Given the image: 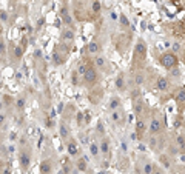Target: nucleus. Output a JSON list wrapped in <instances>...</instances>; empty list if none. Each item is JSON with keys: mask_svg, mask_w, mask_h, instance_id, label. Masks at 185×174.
<instances>
[{"mask_svg": "<svg viewBox=\"0 0 185 174\" xmlns=\"http://www.w3.org/2000/svg\"><path fill=\"white\" fill-rule=\"evenodd\" d=\"M82 80H83V83L88 85V86L96 85L97 82H99V73H97V69L94 66H88L85 74L82 75Z\"/></svg>", "mask_w": 185, "mask_h": 174, "instance_id": "nucleus-3", "label": "nucleus"}, {"mask_svg": "<svg viewBox=\"0 0 185 174\" xmlns=\"http://www.w3.org/2000/svg\"><path fill=\"white\" fill-rule=\"evenodd\" d=\"M5 54H6V43H5V40L0 37V59H2Z\"/></svg>", "mask_w": 185, "mask_h": 174, "instance_id": "nucleus-33", "label": "nucleus"}, {"mask_svg": "<svg viewBox=\"0 0 185 174\" xmlns=\"http://www.w3.org/2000/svg\"><path fill=\"white\" fill-rule=\"evenodd\" d=\"M146 57V45L144 40H137L134 46V62H140L142 63Z\"/></svg>", "mask_w": 185, "mask_h": 174, "instance_id": "nucleus-5", "label": "nucleus"}, {"mask_svg": "<svg viewBox=\"0 0 185 174\" xmlns=\"http://www.w3.org/2000/svg\"><path fill=\"white\" fill-rule=\"evenodd\" d=\"M8 20H9V14L5 9H0V22L2 23H8Z\"/></svg>", "mask_w": 185, "mask_h": 174, "instance_id": "nucleus-32", "label": "nucleus"}, {"mask_svg": "<svg viewBox=\"0 0 185 174\" xmlns=\"http://www.w3.org/2000/svg\"><path fill=\"white\" fill-rule=\"evenodd\" d=\"M159 160H160V164L164 168H167V170H171V166H173V162H171V157L168 156V154H160L159 156Z\"/></svg>", "mask_w": 185, "mask_h": 174, "instance_id": "nucleus-22", "label": "nucleus"}, {"mask_svg": "<svg viewBox=\"0 0 185 174\" xmlns=\"http://www.w3.org/2000/svg\"><path fill=\"white\" fill-rule=\"evenodd\" d=\"M40 171H42V174H51V171H53V164H51L50 159L42 160V164H40Z\"/></svg>", "mask_w": 185, "mask_h": 174, "instance_id": "nucleus-21", "label": "nucleus"}, {"mask_svg": "<svg viewBox=\"0 0 185 174\" xmlns=\"http://www.w3.org/2000/svg\"><path fill=\"white\" fill-rule=\"evenodd\" d=\"M3 106L5 108H9V106H14V97L9 96V94H5L3 96Z\"/></svg>", "mask_w": 185, "mask_h": 174, "instance_id": "nucleus-26", "label": "nucleus"}, {"mask_svg": "<svg viewBox=\"0 0 185 174\" xmlns=\"http://www.w3.org/2000/svg\"><path fill=\"white\" fill-rule=\"evenodd\" d=\"M153 166H154L153 162L148 160V159H145L144 164H142V174H151V171H153Z\"/></svg>", "mask_w": 185, "mask_h": 174, "instance_id": "nucleus-23", "label": "nucleus"}, {"mask_svg": "<svg viewBox=\"0 0 185 174\" xmlns=\"http://www.w3.org/2000/svg\"><path fill=\"white\" fill-rule=\"evenodd\" d=\"M59 133H60V137H62L63 142H67V140L71 137V136H69V126L67 125L65 120H62L60 125H59Z\"/></svg>", "mask_w": 185, "mask_h": 174, "instance_id": "nucleus-16", "label": "nucleus"}, {"mask_svg": "<svg viewBox=\"0 0 185 174\" xmlns=\"http://www.w3.org/2000/svg\"><path fill=\"white\" fill-rule=\"evenodd\" d=\"M76 39V32L71 26H67V28H63L62 32H60V40L63 45H68V43H73Z\"/></svg>", "mask_w": 185, "mask_h": 174, "instance_id": "nucleus-8", "label": "nucleus"}, {"mask_svg": "<svg viewBox=\"0 0 185 174\" xmlns=\"http://www.w3.org/2000/svg\"><path fill=\"white\" fill-rule=\"evenodd\" d=\"M25 106H26V97L23 94L19 96V97H15V99H14V108H15V110H17V111H23Z\"/></svg>", "mask_w": 185, "mask_h": 174, "instance_id": "nucleus-20", "label": "nucleus"}, {"mask_svg": "<svg viewBox=\"0 0 185 174\" xmlns=\"http://www.w3.org/2000/svg\"><path fill=\"white\" fill-rule=\"evenodd\" d=\"M77 77H79V74L74 71V73H73V75H71V80H73V83H74V85H77Z\"/></svg>", "mask_w": 185, "mask_h": 174, "instance_id": "nucleus-37", "label": "nucleus"}, {"mask_svg": "<svg viewBox=\"0 0 185 174\" xmlns=\"http://www.w3.org/2000/svg\"><path fill=\"white\" fill-rule=\"evenodd\" d=\"M170 71H171V74H173V77H174V79H181L182 73H181V69H179L177 66H176V68H173V69H170Z\"/></svg>", "mask_w": 185, "mask_h": 174, "instance_id": "nucleus-34", "label": "nucleus"}, {"mask_svg": "<svg viewBox=\"0 0 185 174\" xmlns=\"http://www.w3.org/2000/svg\"><path fill=\"white\" fill-rule=\"evenodd\" d=\"M2 140H3V139H2V134H0V145H2Z\"/></svg>", "mask_w": 185, "mask_h": 174, "instance_id": "nucleus-40", "label": "nucleus"}, {"mask_svg": "<svg viewBox=\"0 0 185 174\" xmlns=\"http://www.w3.org/2000/svg\"><path fill=\"white\" fill-rule=\"evenodd\" d=\"M2 174H11V173H9V170H5V171H3Z\"/></svg>", "mask_w": 185, "mask_h": 174, "instance_id": "nucleus-39", "label": "nucleus"}, {"mask_svg": "<svg viewBox=\"0 0 185 174\" xmlns=\"http://www.w3.org/2000/svg\"><path fill=\"white\" fill-rule=\"evenodd\" d=\"M90 5H91V13L92 14H100L102 6H100L99 0H90Z\"/></svg>", "mask_w": 185, "mask_h": 174, "instance_id": "nucleus-25", "label": "nucleus"}, {"mask_svg": "<svg viewBox=\"0 0 185 174\" xmlns=\"http://www.w3.org/2000/svg\"><path fill=\"white\" fill-rule=\"evenodd\" d=\"M68 174H80V171H77V170H73V171H69Z\"/></svg>", "mask_w": 185, "mask_h": 174, "instance_id": "nucleus-38", "label": "nucleus"}, {"mask_svg": "<svg viewBox=\"0 0 185 174\" xmlns=\"http://www.w3.org/2000/svg\"><path fill=\"white\" fill-rule=\"evenodd\" d=\"M86 51H88L90 54H92V56H97V54L102 51V46H100L99 40L92 39V40L88 43V46H86Z\"/></svg>", "mask_w": 185, "mask_h": 174, "instance_id": "nucleus-15", "label": "nucleus"}, {"mask_svg": "<svg viewBox=\"0 0 185 174\" xmlns=\"http://www.w3.org/2000/svg\"><path fill=\"white\" fill-rule=\"evenodd\" d=\"M151 174H164V171H162L159 166H156V165H154V166H153V171H151Z\"/></svg>", "mask_w": 185, "mask_h": 174, "instance_id": "nucleus-36", "label": "nucleus"}, {"mask_svg": "<svg viewBox=\"0 0 185 174\" xmlns=\"http://www.w3.org/2000/svg\"><path fill=\"white\" fill-rule=\"evenodd\" d=\"M92 66H94L96 69H100V71H108L110 69V63H108V59L105 56H100V54H97V56H94V59H92Z\"/></svg>", "mask_w": 185, "mask_h": 174, "instance_id": "nucleus-7", "label": "nucleus"}, {"mask_svg": "<svg viewBox=\"0 0 185 174\" xmlns=\"http://www.w3.org/2000/svg\"><path fill=\"white\" fill-rule=\"evenodd\" d=\"M97 143H99V151H100V154H102L103 157H105V156L108 157V156H110V153H111V143H110V139H108L105 134L102 136L100 140H99Z\"/></svg>", "mask_w": 185, "mask_h": 174, "instance_id": "nucleus-10", "label": "nucleus"}, {"mask_svg": "<svg viewBox=\"0 0 185 174\" xmlns=\"http://www.w3.org/2000/svg\"><path fill=\"white\" fill-rule=\"evenodd\" d=\"M86 166H88V164H86V159H83V157H79L77 160H76V170L77 171H86Z\"/></svg>", "mask_w": 185, "mask_h": 174, "instance_id": "nucleus-24", "label": "nucleus"}, {"mask_svg": "<svg viewBox=\"0 0 185 174\" xmlns=\"http://www.w3.org/2000/svg\"><path fill=\"white\" fill-rule=\"evenodd\" d=\"M108 108H110V111H114V110H121L122 108V100L119 96H113L110 102H108Z\"/></svg>", "mask_w": 185, "mask_h": 174, "instance_id": "nucleus-18", "label": "nucleus"}, {"mask_svg": "<svg viewBox=\"0 0 185 174\" xmlns=\"http://www.w3.org/2000/svg\"><path fill=\"white\" fill-rule=\"evenodd\" d=\"M134 82H136V85L137 86H140L144 82H145V75H144V73H137V75L134 77Z\"/></svg>", "mask_w": 185, "mask_h": 174, "instance_id": "nucleus-31", "label": "nucleus"}, {"mask_svg": "<svg viewBox=\"0 0 185 174\" xmlns=\"http://www.w3.org/2000/svg\"><path fill=\"white\" fill-rule=\"evenodd\" d=\"M59 14H60V19H62L63 23L73 28V15H71V11H69V8H68L67 3L62 5V8H60V11H59Z\"/></svg>", "mask_w": 185, "mask_h": 174, "instance_id": "nucleus-9", "label": "nucleus"}, {"mask_svg": "<svg viewBox=\"0 0 185 174\" xmlns=\"http://www.w3.org/2000/svg\"><path fill=\"white\" fill-rule=\"evenodd\" d=\"M77 122H79V126L83 125V114L82 113H77Z\"/></svg>", "mask_w": 185, "mask_h": 174, "instance_id": "nucleus-35", "label": "nucleus"}, {"mask_svg": "<svg viewBox=\"0 0 185 174\" xmlns=\"http://www.w3.org/2000/svg\"><path fill=\"white\" fill-rule=\"evenodd\" d=\"M11 56H13V60L14 62H19L20 59H22V56H23V50H22L20 46H17V45H11Z\"/></svg>", "mask_w": 185, "mask_h": 174, "instance_id": "nucleus-19", "label": "nucleus"}, {"mask_svg": "<svg viewBox=\"0 0 185 174\" xmlns=\"http://www.w3.org/2000/svg\"><path fill=\"white\" fill-rule=\"evenodd\" d=\"M6 125H8V116H6V113H5V111H2V113H0V129L5 128Z\"/></svg>", "mask_w": 185, "mask_h": 174, "instance_id": "nucleus-27", "label": "nucleus"}, {"mask_svg": "<svg viewBox=\"0 0 185 174\" xmlns=\"http://www.w3.org/2000/svg\"><path fill=\"white\" fill-rule=\"evenodd\" d=\"M184 96H185V91H184V88L181 86V88H179V92H177V96H176V102H177V105L179 103H184Z\"/></svg>", "mask_w": 185, "mask_h": 174, "instance_id": "nucleus-30", "label": "nucleus"}, {"mask_svg": "<svg viewBox=\"0 0 185 174\" xmlns=\"http://www.w3.org/2000/svg\"><path fill=\"white\" fill-rule=\"evenodd\" d=\"M170 79L165 77V75H157L156 77V83H154V88L159 91V92H167L168 89H170Z\"/></svg>", "mask_w": 185, "mask_h": 174, "instance_id": "nucleus-6", "label": "nucleus"}, {"mask_svg": "<svg viewBox=\"0 0 185 174\" xmlns=\"http://www.w3.org/2000/svg\"><path fill=\"white\" fill-rule=\"evenodd\" d=\"M119 20H121V26H122V28H130V22H128V19H127V15H125V14L119 15Z\"/></svg>", "mask_w": 185, "mask_h": 174, "instance_id": "nucleus-29", "label": "nucleus"}, {"mask_svg": "<svg viewBox=\"0 0 185 174\" xmlns=\"http://www.w3.org/2000/svg\"><path fill=\"white\" fill-rule=\"evenodd\" d=\"M176 145H177L179 151H184V134L182 133L176 136Z\"/></svg>", "mask_w": 185, "mask_h": 174, "instance_id": "nucleus-28", "label": "nucleus"}, {"mask_svg": "<svg viewBox=\"0 0 185 174\" xmlns=\"http://www.w3.org/2000/svg\"><path fill=\"white\" fill-rule=\"evenodd\" d=\"M88 153L92 159H97V157L100 156V151H99V143H97V140L91 139L90 143H88Z\"/></svg>", "mask_w": 185, "mask_h": 174, "instance_id": "nucleus-14", "label": "nucleus"}, {"mask_svg": "<svg viewBox=\"0 0 185 174\" xmlns=\"http://www.w3.org/2000/svg\"><path fill=\"white\" fill-rule=\"evenodd\" d=\"M65 57H67V51L62 52L60 50H59V46L54 50V54H53V62L56 66H60V65L65 63Z\"/></svg>", "mask_w": 185, "mask_h": 174, "instance_id": "nucleus-13", "label": "nucleus"}, {"mask_svg": "<svg viewBox=\"0 0 185 174\" xmlns=\"http://www.w3.org/2000/svg\"><path fill=\"white\" fill-rule=\"evenodd\" d=\"M159 63L170 71V69L179 66V59H177V56L174 52H165L159 57Z\"/></svg>", "mask_w": 185, "mask_h": 174, "instance_id": "nucleus-1", "label": "nucleus"}, {"mask_svg": "<svg viewBox=\"0 0 185 174\" xmlns=\"http://www.w3.org/2000/svg\"><path fill=\"white\" fill-rule=\"evenodd\" d=\"M116 88L123 92V91H127V77H125V74H119L117 77H116Z\"/></svg>", "mask_w": 185, "mask_h": 174, "instance_id": "nucleus-17", "label": "nucleus"}, {"mask_svg": "<svg viewBox=\"0 0 185 174\" xmlns=\"http://www.w3.org/2000/svg\"><path fill=\"white\" fill-rule=\"evenodd\" d=\"M110 119H111V122H113L114 125H122L123 120H125V114H123V111H122V108H121V110L111 111V113H110Z\"/></svg>", "mask_w": 185, "mask_h": 174, "instance_id": "nucleus-12", "label": "nucleus"}, {"mask_svg": "<svg viewBox=\"0 0 185 174\" xmlns=\"http://www.w3.org/2000/svg\"><path fill=\"white\" fill-rule=\"evenodd\" d=\"M99 174H107V173H103V171H100V173H99Z\"/></svg>", "mask_w": 185, "mask_h": 174, "instance_id": "nucleus-41", "label": "nucleus"}, {"mask_svg": "<svg viewBox=\"0 0 185 174\" xmlns=\"http://www.w3.org/2000/svg\"><path fill=\"white\" fill-rule=\"evenodd\" d=\"M148 133L151 136H157L160 131H162V128H164V125H162V120H160V117L157 116V114H154L153 117L150 119V122H148Z\"/></svg>", "mask_w": 185, "mask_h": 174, "instance_id": "nucleus-4", "label": "nucleus"}, {"mask_svg": "<svg viewBox=\"0 0 185 174\" xmlns=\"http://www.w3.org/2000/svg\"><path fill=\"white\" fill-rule=\"evenodd\" d=\"M67 153H68V156H71V157H77L79 156V153H80V148H79V143H77V140L76 139H73V137H69L67 142Z\"/></svg>", "mask_w": 185, "mask_h": 174, "instance_id": "nucleus-11", "label": "nucleus"}, {"mask_svg": "<svg viewBox=\"0 0 185 174\" xmlns=\"http://www.w3.org/2000/svg\"><path fill=\"white\" fill-rule=\"evenodd\" d=\"M31 159H32V154L28 146H23V148L19 150V164L23 170H28L31 166Z\"/></svg>", "mask_w": 185, "mask_h": 174, "instance_id": "nucleus-2", "label": "nucleus"}]
</instances>
